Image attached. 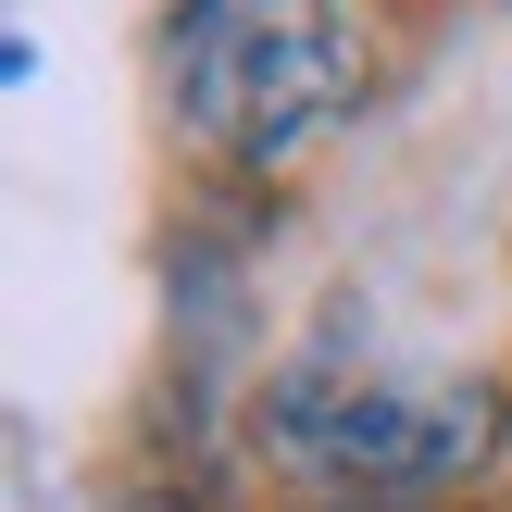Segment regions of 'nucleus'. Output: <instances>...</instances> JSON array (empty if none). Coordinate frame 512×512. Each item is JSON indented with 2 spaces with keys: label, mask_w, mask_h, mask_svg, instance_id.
<instances>
[{
  "label": "nucleus",
  "mask_w": 512,
  "mask_h": 512,
  "mask_svg": "<svg viewBox=\"0 0 512 512\" xmlns=\"http://www.w3.org/2000/svg\"><path fill=\"white\" fill-rule=\"evenodd\" d=\"M263 438L288 475L338 500H425L500 450L488 375H400V363H288L263 388Z\"/></svg>",
  "instance_id": "obj_1"
},
{
  "label": "nucleus",
  "mask_w": 512,
  "mask_h": 512,
  "mask_svg": "<svg viewBox=\"0 0 512 512\" xmlns=\"http://www.w3.org/2000/svg\"><path fill=\"white\" fill-rule=\"evenodd\" d=\"M175 75H188V125L225 138L250 175L288 163L313 125H338L350 88H363L338 13H213V25H175Z\"/></svg>",
  "instance_id": "obj_2"
}]
</instances>
